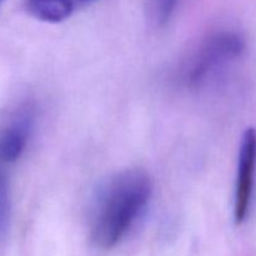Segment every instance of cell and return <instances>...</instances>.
Here are the masks:
<instances>
[{
    "label": "cell",
    "instance_id": "8",
    "mask_svg": "<svg viewBox=\"0 0 256 256\" xmlns=\"http://www.w3.org/2000/svg\"><path fill=\"white\" fill-rule=\"evenodd\" d=\"M4 2H5V0H0V5H2Z\"/></svg>",
    "mask_w": 256,
    "mask_h": 256
},
{
    "label": "cell",
    "instance_id": "7",
    "mask_svg": "<svg viewBox=\"0 0 256 256\" xmlns=\"http://www.w3.org/2000/svg\"><path fill=\"white\" fill-rule=\"evenodd\" d=\"M60 2H62V4L66 5L68 8H70V9L75 12L78 9L88 6V5L92 4V2H96V0H60Z\"/></svg>",
    "mask_w": 256,
    "mask_h": 256
},
{
    "label": "cell",
    "instance_id": "1",
    "mask_svg": "<svg viewBox=\"0 0 256 256\" xmlns=\"http://www.w3.org/2000/svg\"><path fill=\"white\" fill-rule=\"evenodd\" d=\"M152 194L149 175L128 169L99 189L90 215V239L102 250L116 246L144 214Z\"/></svg>",
    "mask_w": 256,
    "mask_h": 256
},
{
    "label": "cell",
    "instance_id": "3",
    "mask_svg": "<svg viewBox=\"0 0 256 256\" xmlns=\"http://www.w3.org/2000/svg\"><path fill=\"white\" fill-rule=\"evenodd\" d=\"M256 178V129L248 128L242 134L238 156L234 194V220L238 225L246 222L252 205Z\"/></svg>",
    "mask_w": 256,
    "mask_h": 256
},
{
    "label": "cell",
    "instance_id": "6",
    "mask_svg": "<svg viewBox=\"0 0 256 256\" xmlns=\"http://www.w3.org/2000/svg\"><path fill=\"white\" fill-rule=\"evenodd\" d=\"M180 0H152V12L158 25H165L174 14Z\"/></svg>",
    "mask_w": 256,
    "mask_h": 256
},
{
    "label": "cell",
    "instance_id": "2",
    "mask_svg": "<svg viewBox=\"0 0 256 256\" xmlns=\"http://www.w3.org/2000/svg\"><path fill=\"white\" fill-rule=\"evenodd\" d=\"M246 42L242 34L222 30L209 35L192 55L182 72V80L190 89L206 85L228 65L244 54Z\"/></svg>",
    "mask_w": 256,
    "mask_h": 256
},
{
    "label": "cell",
    "instance_id": "5",
    "mask_svg": "<svg viewBox=\"0 0 256 256\" xmlns=\"http://www.w3.org/2000/svg\"><path fill=\"white\" fill-rule=\"evenodd\" d=\"M12 214V198L8 175L0 164V239L8 232Z\"/></svg>",
    "mask_w": 256,
    "mask_h": 256
},
{
    "label": "cell",
    "instance_id": "4",
    "mask_svg": "<svg viewBox=\"0 0 256 256\" xmlns=\"http://www.w3.org/2000/svg\"><path fill=\"white\" fill-rule=\"evenodd\" d=\"M34 112L22 106L0 132V164H10L22 156L34 128Z\"/></svg>",
    "mask_w": 256,
    "mask_h": 256
}]
</instances>
